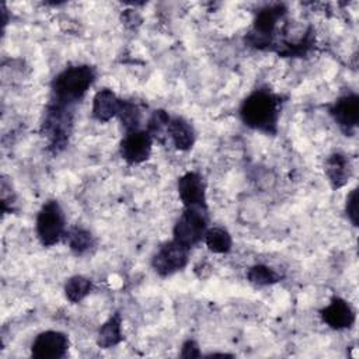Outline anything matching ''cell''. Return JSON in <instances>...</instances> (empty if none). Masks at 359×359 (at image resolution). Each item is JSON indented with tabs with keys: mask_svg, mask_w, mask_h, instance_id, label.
Listing matches in <instances>:
<instances>
[{
	"mask_svg": "<svg viewBox=\"0 0 359 359\" xmlns=\"http://www.w3.org/2000/svg\"><path fill=\"white\" fill-rule=\"evenodd\" d=\"M282 97L269 90L252 91L240 107V118L244 125L266 135L278 132L282 109Z\"/></svg>",
	"mask_w": 359,
	"mask_h": 359,
	"instance_id": "obj_1",
	"label": "cell"
},
{
	"mask_svg": "<svg viewBox=\"0 0 359 359\" xmlns=\"http://www.w3.org/2000/svg\"><path fill=\"white\" fill-rule=\"evenodd\" d=\"M97 72L90 65H73L59 72L50 83V100L56 104L74 107L94 84Z\"/></svg>",
	"mask_w": 359,
	"mask_h": 359,
	"instance_id": "obj_2",
	"label": "cell"
},
{
	"mask_svg": "<svg viewBox=\"0 0 359 359\" xmlns=\"http://www.w3.org/2000/svg\"><path fill=\"white\" fill-rule=\"evenodd\" d=\"M73 126V107H66L49 101L41 123V130L48 140L52 153L62 151L70 137Z\"/></svg>",
	"mask_w": 359,
	"mask_h": 359,
	"instance_id": "obj_3",
	"label": "cell"
},
{
	"mask_svg": "<svg viewBox=\"0 0 359 359\" xmlns=\"http://www.w3.org/2000/svg\"><path fill=\"white\" fill-rule=\"evenodd\" d=\"M35 231L43 247H52L65 238L66 219L57 201L50 199L42 205L36 215Z\"/></svg>",
	"mask_w": 359,
	"mask_h": 359,
	"instance_id": "obj_4",
	"label": "cell"
},
{
	"mask_svg": "<svg viewBox=\"0 0 359 359\" xmlns=\"http://www.w3.org/2000/svg\"><path fill=\"white\" fill-rule=\"evenodd\" d=\"M285 14L286 7L280 3L262 7L254 18L252 29L245 36L247 43L257 49H269L273 45L276 25Z\"/></svg>",
	"mask_w": 359,
	"mask_h": 359,
	"instance_id": "obj_5",
	"label": "cell"
},
{
	"mask_svg": "<svg viewBox=\"0 0 359 359\" xmlns=\"http://www.w3.org/2000/svg\"><path fill=\"white\" fill-rule=\"evenodd\" d=\"M208 222V208H185L174 226L172 240L191 250L205 238Z\"/></svg>",
	"mask_w": 359,
	"mask_h": 359,
	"instance_id": "obj_6",
	"label": "cell"
},
{
	"mask_svg": "<svg viewBox=\"0 0 359 359\" xmlns=\"http://www.w3.org/2000/svg\"><path fill=\"white\" fill-rule=\"evenodd\" d=\"M189 248L171 240L164 243L151 259V266L160 276H170L184 269L189 261Z\"/></svg>",
	"mask_w": 359,
	"mask_h": 359,
	"instance_id": "obj_7",
	"label": "cell"
},
{
	"mask_svg": "<svg viewBox=\"0 0 359 359\" xmlns=\"http://www.w3.org/2000/svg\"><path fill=\"white\" fill-rule=\"evenodd\" d=\"M330 115L339 129L348 136L353 135L359 123V97L355 93L341 95L330 107Z\"/></svg>",
	"mask_w": 359,
	"mask_h": 359,
	"instance_id": "obj_8",
	"label": "cell"
},
{
	"mask_svg": "<svg viewBox=\"0 0 359 359\" xmlns=\"http://www.w3.org/2000/svg\"><path fill=\"white\" fill-rule=\"evenodd\" d=\"M69 349V338L60 331H43L31 344V355L36 359H60Z\"/></svg>",
	"mask_w": 359,
	"mask_h": 359,
	"instance_id": "obj_9",
	"label": "cell"
},
{
	"mask_svg": "<svg viewBox=\"0 0 359 359\" xmlns=\"http://www.w3.org/2000/svg\"><path fill=\"white\" fill-rule=\"evenodd\" d=\"M151 147L153 137L150 133L146 129H137L125 133L119 146V151L126 163L140 164L150 157Z\"/></svg>",
	"mask_w": 359,
	"mask_h": 359,
	"instance_id": "obj_10",
	"label": "cell"
},
{
	"mask_svg": "<svg viewBox=\"0 0 359 359\" xmlns=\"http://www.w3.org/2000/svg\"><path fill=\"white\" fill-rule=\"evenodd\" d=\"M178 195L185 208H208L206 185L203 177L195 171L185 172L178 178Z\"/></svg>",
	"mask_w": 359,
	"mask_h": 359,
	"instance_id": "obj_11",
	"label": "cell"
},
{
	"mask_svg": "<svg viewBox=\"0 0 359 359\" xmlns=\"http://www.w3.org/2000/svg\"><path fill=\"white\" fill-rule=\"evenodd\" d=\"M320 316L332 330H345L355 324V310L346 300L337 296L332 297L324 309H321Z\"/></svg>",
	"mask_w": 359,
	"mask_h": 359,
	"instance_id": "obj_12",
	"label": "cell"
},
{
	"mask_svg": "<svg viewBox=\"0 0 359 359\" xmlns=\"http://www.w3.org/2000/svg\"><path fill=\"white\" fill-rule=\"evenodd\" d=\"M167 139H170L177 150H189L196 139V133L189 121L182 116L170 118L167 126Z\"/></svg>",
	"mask_w": 359,
	"mask_h": 359,
	"instance_id": "obj_13",
	"label": "cell"
},
{
	"mask_svg": "<svg viewBox=\"0 0 359 359\" xmlns=\"http://www.w3.org/2000/svg\"><path fill=\"white\" fill-rule=\"evenodd\" d=\"M121 105V98L116 97V94L109 88H101L95 93L93 98V116L98 122H108L109 119L115 118L118 115Z\"/></svg>",
	"mask_w": 359,
	"mask_h": 359,
	"instance_id": "obj_14",
	"label": "cell"
},
{
	"mask_svg": "<svg viewBox=\"0 0 359 359\" xmlns=\"http://www.w3.org/2000/svg\"><path fill=\"white\" fill-rule=\"evenodd\" d=\"M325 174L332 188L344 187L351 177L349 158L341 153L331 154L325 161Z\"/></svg>",
	"mask_w": 359,
	"mask_h": 359,
	"instance_id": "obj_15",
	"label": "cell"
},
{
	"mask_svg": "<svg viewBox=\"0 0 359 359\" xmlns=\"http://www.w3.org/2000/svg\"><path fill=\"white\" fill-rule=\"evenodd\" d=\"M122 339V317L119 313H115L100 327L97 334V345L102 349H109L116 346Z\"/></svg>",
	"mask_w": 359,
	"mask_h": 359,
	"instance_id": "obj_16",
	"label": "cell"
},
{
	"mask_svg": "<svg viewBox=\"0 0 359 359\" xmlns=\"http://www.w3.org/2000/svg\"><path fill=\"white\" fill-rule=\"evenodd\" d=\"M63 240L67 243L69 248L77 255H83V254L88 252L94 245L93 234L88 230L79 227V226L69 229L66 231Z\"/></svg>",
	"mask_w": 359,
	"mask_h": 359,
	"instance_id": "obj_17",
	"label": "cell"
},
{
	"mask_svg": "<svg viewBox=\"0 0 359 359\" xmlns=\"http://www.w3.org/2000/svg\"><path fill=\"white\" fill-rule=\"evenodd\" d=\"M203 241L208 245V248L215 254L229 252L231 250V244H233L230 233L223 227L208 229Z\"/></svg>",
	"mask_w": 359,
	"mask_h": 359,
	"instance_id": "obj_18",
	"label": "cell"
},
{
	"mask_svg": "<svg viewBox=\"0 0 359 359\" xmlns=\"http://www.w3.org/2000/svg\"><path fill=\"white\" fill-rule=\"evenodd\" d=\"M116 118L121 121L125 132H132L140 129L142 122V112L140 108L129 100H121L119 111Z\"/></svg>",
	"mask_w": 359,
	"mask_h": 359,
	"instance_id": "obj_19",
	"label": "cell"
},
{
	"mask_svg": "<svg viewBox=\"0 0 359 359\" xmlns=\"http://www.w3.org/2000/svg\"><path fill=\"white\" fill-rule=\"evenodd\" d=\"M91 287H93V285H91L90 279H87L81 275H76V276H72L67 279V282L65 285V294L72 303H79L87 294H90Z\"/></svg>",
	"mask_w": 359,
	"mask_h": 359,
	"instance_id": "obj_20",
	"label": "cell"
},
{
	"mask_svg": "<svg viewBox=\"0 0 359 359\" xmlns=\"http://www.w3.org/2000/svg\"><path fill=\"white\" fill-rule=\"evenodd\" d=\"M170 115L168 112L163 109H156L151 116L147 121V128L146 130L150 133L153 140H157L160 143H164L167 139V126L170 122Z\"/></svg>",
	"mask_w": 359,
	"mask_h": 359,
	"instance_id": "obj_21",
	"label": "cell"
},
{
	"mask_svg": "<svg viewBox=\"0 0 359 359\" xmlns=\"http://www.w3.org/2000/svg\"><path fill=\"white\" fill-rule=\"evenodd\" d=\"M280 278L282 276L275 269L266 265H254L247 272V279L255 286H268L279 282Z\"/></svg>",
	"mask_w": 359,
	"mask_h": 359,
	"instance_id": "obj_22",
	"label": "cell"
},
{
	"mask_svg": "<svg viewBox=\"0 0 359 359\" xmlns=\"http://www.w3.org/2000/svg\"><path fill=\"white\" fill-rule=\"evenodd\" d=\"M345 212H346V216L349 219V222L353 224V226H358V189H352L348 196H346V202H345Z\"/></svg>",
	"mask_w": 359,
	"mask_h": 359,
	"instance_id": "obj_23",
	"label": "cell"
},
{
	"mask_svg": "<svg viewBox=\"0 0 359 359\" xmlns=\"http://www.w3.org/2000/svg\"><path fill=\"white\" fill-rule=\"evenodd\" d=\"M181 356L182 358H198V356H201V351H199L198 344L192 339L184 342V345L181 348Z\"/></svg>",
	"mask_w": 359,
	"mask_h": 359,
	"instance_id": "obj_24",
	"label": "cell"
}]
</instances>
